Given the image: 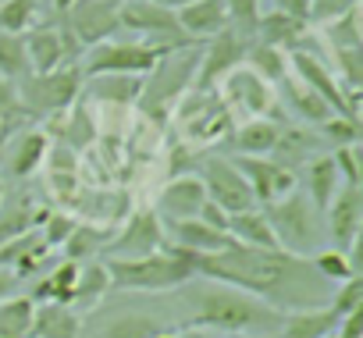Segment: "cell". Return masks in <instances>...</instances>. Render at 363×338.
<instances>
[{"label": "cell", "instance_id": "obj_31", "mask_svg": "<svg viewBox=\"0 0 363 338\" xmlns=\"http://www.w3.org/2000/svg\"><path fill=\"white\" fill-rule=\"evenodd\" d=\"M107 239H111V228L107 225H93V221H79L75 228H72V235L65 239V246H61V260H72V264H93L100 253H104V246H107Z\"/></svg>", "mask_w": 363, "mask_h": 338}, {"label": "cell", "instance_id": "obj_12", "mask_svg": "<svg viewBox=\"0 0 363 338\" xmlns=\"http://www.w3.org/2000/svg\"><path fill=\"white\" fill-rule=\"evenodd\" d=\"M250 43H253V36L239 33L235 26H225L218 36L203 40L200 57H196V79H193V89H218V82H221L232 68L246 64V50H250Z\"/></svg>", "mask_w": 363, "mask_h": 338}, {"label": "cell", "instance_id": "obj_48", "mask_svg": "<svg viewBox=\"0 0 363 338\" xmlns=\"http://www.w3.org/2000/svg\"><path fill=\"white\" fill-rule=\"evenodd\" d=\"M335 334H338V338H363V306L352 310V313H345V317L338 320Z\"/></svg>", "mask_w": 363, "mask_h": 338}, {"label": "cell", "instance_id": "obj_55", "mask_svg": "<svg viewBox=\"0 0 363 338\" xmlns=\"http://www.w3.org/2000/svg\"><path fill=\"white\" fill-rule=\"evenodd\" d=\"M75 4V0H50V8H54V15H65L68 8Z\"/></svg>", "mask_w": 363, "mask_h": 338}, {"label": "cell", "instance_id": "obj_51", "mask_svg": "<svg viewBox=\"0 0 363 338\" xmlns=\"http://www.w3.org/2000/svg\"><path fill=\"white\" fill-rule=\"evenodd\" d=\"M18 274L11 271V267H0V303L4 299H11V295H18Z\"/></svg>", "mask_w": 363, "mask_h": 338}, {"label": "cell", "instance_id": "obj_16", "mask_svg": "<svg viewBox=\"0 0 363 338\" xmlns=\"http://www.w3.org/2000/svg\"><path fill=\"white\" fill-rule=\"evenodd\" d=\"M359 228H363V189L338 186V193L324 207V235L331 249H342L352 257V249L359 246Z\"/></svg>", "mask_w": 363, "mask_h": 338}, {"label": "cell", "instance_id": "obj_44", "mask_svg": "<svg viewBox=\"0 0 363 338\" xmlns=\"http://www.w3.org/2000/svg\"><path fill=\"white\" fill-rule=\"evenodd\" d=\"M331 157H335V167H338V179H342V186H363L359 142H352V146H338V150H331Z\"/></svg>", "mask_w": 363, "mask_h": 338}, {"label": "cell", "instance_id": "obj_39", "mask_svg": "<svg viewBox=\"0 0 363 338\" xmlns=\"http://www.w3.org/2000/svg\"><path fill=\"white\" fill-rule=\"evenodd\" d=\"M324 29V40L331 43V50H356V47H363V33H359V8H352V11H345V15H338V18H331L328 26H320Z\"/></svg>", "mask_w": 363, "mask_h": 338}, {"label": "cell", "instance_id": "obj_21", "mask_svg": "<svg viewBox=\"0 0 363 338\" xmlns=\"http://www.w3.org/2000/svg\"><path fill=\"white\" fill-rule=\"evenodd\" d=\"M47 150H50L47 132L33 128V132L18 135L11 146H4V153H0V160H4V167H8V179H15V182L33 179L40 167L47 164Z\"/></svg>", "mask_w": 363, "mask_h": 338}, {"label": "cell", "instance_id": "obj_11", "mask_svg": "<svg viewBox=\"0 0 363 338\" xmlns=\"http://www.w3.org/2000/svg\"><path fill=\"white\" fill-rule=\"evenodd\" d=\"M196 175H200V182L207 189V200L218 203L225 214H242V210L257 207L253 203V193H250L246 179H242V171L232 164V157H225V153H203Z\"/></svg>", "mask_w": 363, "mask_h": 338}, {"label": "cell", "instance_id": "obj_28", "mask_svg": "<svg viewBox=\"0 0 363 338\" xmlns=\"http://www.w3.org/2000/svg\"><path fill=\"white\" fill-rule=\"evenodd\" d=\"M143 89V75H93L82 82V96L96 100V103H111V107H128L139 100Z\"/></svg>", "mask_w": 363, "mask_h": 338}, {"label": "cell", "instance_id": "obj_46", "mask_svg": "<svg viewBox=\"0 0 363 338\" xmlns=\"http://www.w3.org/2000/svg\"><path fill=\"white\" fill-rule=\"evenodd\" d=\"M225 4H228V26L253 36L257 18H260V0H225Z\"/></svg>", "mask_w": 363, "mask_h": 338}, {"label": "cell", "instance_id": "obj_54", "mask_svg": "<svg viewBox=\"0 0 363 338\" xmlns=\"http://www.w3.org/2000/svg\"><path fill=\"white\" fill-rule=\"evenodd\" d=\"M150 4H160V8H167V11H182L186 4H193V0H150Z\"/></svg>", "mask_w": 363, "mask_h": 338}, {"label": "cell", "instance_id": "obj_56", "mask_svg": "<svg viewBox=\"0 0 363 338\" xmlns=\"http://www.w3.org/2000/svg\"><path fill=\"white\" fill-rule=\"evenodd\" d=\"M157 338H174V331H160V334H157Z\"/></svg>", "mask_w": 363, "mask_h": 338}, {"label": "cell", "instance_id": "obj_35", "mask_svg": "<svg viewBox=\"0 0 363 338\" xmlns=\"http://www.w3.org/2000/svg\"><path fill=\"white\" fill-rule=\"evenodd\" d=\"M33 310H36V303L29 295H11L0 303V338H29Z\"/></svg>", "mask_w": 363, "mask_h": 338}, {"label": "cell", "instance_id": "obj_20", "mask_svg": "<svg viewBox=\"0 0 363 338\" xmlns=\"http://www.w3.org/2000/svg\"><path fill=\"white\" fill-rule=\"evenodd\" d=\"M278 139H281V125L274 118H250V121L232 125L221 146L228 157H271Z\"/></svg>", "mask_w": 363, "mask_h": 338}, {"label": "cell", "instance_id": "obj_59", "mask_svg": "<svg viewBox=\"0 0 363 338\" xmlns=\"http://www.w3.org/2000/svg\"><path fill=\"white\" fill-rule=\"evenodd\" d=\"M328 338H338V334H328Z\"/></svg>", "mask_w": 363, "mask_h": 338}, {"label": "cell", "instance_id": "obj_10", "mask_svg": "<svg viewBox=\"0 0 363 338\" xmlns=\"http://www.w3.org/2000/svg\"><path fill=\"white\" fill-rule=\"evenodd\" d=\"M218 96H221V103L228 107V114L239 118V121L274 118V111H281V107H278V89H274L267 79H260L250 64L232 68V72L218 82Z\"/></svg>", "mask_w": 363, "mask_h": 338}, {"label": "cell", "instance_id": "obj_36", "mask_svg": "<svg viewBox=\"0 0 363 338\" xmlns=\"http://www.w3.org/2000/svg\"><path fill=\"white\" fill-rule=\"evenodd\" d=\"M0 75L8 82H22L26 75H33L29 54H26V40L15 33H0Z\"/></svg>", "mask_w": 363, "mask_h": 338}, {"label": "cell", "instance_id": "obj_52", "mask_svg": "<svg viewBox=\"0 0 363 338\" xmlns=\"http://www.w3.org/2000/svg\"><path fill=\"white\" fill-rule=\"evenodd\" d=\"M15 118H18V111L15 114H0V153H4V146H8V135L15 128Z\"/></svg>", "mask_w": 363, "mask_h": 338}, {"label": "cell", "instance_id": "obj_53", "mask_svg": "<svg viewBox=\"0 0 363 338\" xmlns=\"http://www.w3.org/2000/svg\"><path fill=\"white\" fill-rule=\"evenodd\" d=\"M174 338H221V334H214V331H207V327H182V331H174Z\"/></svg>", "mask_w": 363, "mask_h": 338}, {"label": "cell", "instance_id": "obj_15", "mask_svg": "<svg viewBox=\"0 0 363 338\" xmlns=\"http://www.w3.org/2000/svg\"><path fill=\"white\" fill-rule=\"evenodd\" d=\"M160 246H167L164 221L153 214V207H143V210L125 214L118 232H111L104 253L107 257H146V253H157Z\"/></svg>", "mask_w": 363, "mask_h": 338}, {"label": "cell", "instance_id": "obj_23", "mask_svg": "<svg viewBox=\"0 0 363 338\" xmlns=\"http://www.w3.org/2000/svg\"><path fill=\"white\" fill-rule=\"evenodd\" d=\"M306 36H310V22L292 18V15H281V11H260L257 29H253V40H257V43L278 47V50H285V54L303 50V40H306Z\"/></svg>", "mask_w": 363, "mask_h": 338}, {"label": "cell", "instance_id": "obj_5", "mask_svg": "<svg viewBox=\"0 0 363 338\" xmlns=\"http://www.w3.org/2000/svg\"><path fill=\"white\" fill-rule=\"evenodd\" d=\"M196 57L193 47L186 50H171L157 61V68L150 72V79H143V89H139V100L135 107L153 118V121H167L174 103L193 89V79H196Z\"/></svg>", "mask_w": 363, "mask_h": 338}, {"label": "cell", "instance_id": "obj_27", "mask_svg": "<svg viewBox=\"0 0 363 338\" xmlns=\"http://www.w3.org/2000/svg\"><path fill=\"white\" fill-rule=\"evenodd\" d=\"M79 334H82V317L68 303H36L29 338H79Z\"/></svg>", "mask_w": 363, "mask_h": 338}, {"label": "cell", "instance_id": "obj_32", "mask_svg": "<svg viewBox=\"0 0 363 338\" xmlns=\"http://www.w3.org/2000/svg\"><path fill=\"white\" fill-rule=\"evenodd\" d=\"M43 214H47V207H40V203H33V200H0V246L4 242H11V239H18V235H26V232H33V228H40V221H43Z\"/></svg>", "mask_w": 363, "mask_h": 338}, {"label": "cell", "instance_id": "obj_34", "mask_svg": "<svg viewBox=\"0 0 363 338\" xmlns=\"http://www.w3.org/2000/svg\"><path fill=\"white\" fill-rule=\"evenodd\" d=\"M246 64L260 75V79H267L271 86H278L281 79H289L292 75V68H289V54L285 50H278V47H267V43H250V50H246Z\"/></svg>", "mask_w": 363, "mask_h": 338}, {"label": "cell", "instance_id": "obj_33", "mask_svg": "<svg viewBox=\"0 0 363 338\" xmlns=\"http://www.w3.org/2000/svg\"><path fill=\"white\" fill-rule=\"evenodd\" d=\"M111 292V278H107V267L104 264H82L79 267V281H75V288H72V299H68V306L82 317L86 310H93L104 295Z\"/></svg>", "mask_w": 363, "mask_h": 338}, {"label": "cell", "instance_id": "obj_57", "mask_svg": "<svg viewBox=\"0 0 363 338\" xmlns=\"http://www.w3.org/2000/svg\"><path fill=\"white\" fill-rule=\"evenodd\" d=\"M0 200H4V182H0Z\"/></svg>", "mask_w": 363, "mask_h": 338}, {"label": "cell", "instance_id": "obj_13", "mask_svg": "<svg viewBox=\"0 0 363 338\" xmlns=\"http://www.w3.org/2000/svg\"><path fill=\"white\" fill-rule=\"evenodd\" d=\"M118 8H121V0H75V4L57 18L75 36V43L82 50H89V47H96L104 40H114L121 33Z\"/></svg>", "mask_w": 363, "mask_h": 338}, {"label": "cell", "instance_id": "obj_6", "mask_svg": "<svg viewBox=\"0 0 363 338\" xmlns=\"http://www.w3.org/2000/svg\"><path fill=\"white\" fill-rule=\"evenodd\" d=\"M260 210H264V218H267V225H271V232H274L281 249L299 253V257L320 249V239H324L320 210L310 203V196L299 186L289 196H281V200H274V203H267Z\"/></svg>", "mask_w": 363, "mask_h": 338}, {"label": "cell", "instance_id": "obj_24", "mask_svg": "<svg viewBox=\"0 0 363 338\" xmlns=\"http://www.w3.org/2000/svg\"><path fill=\"white\" fill-rule=\"evenodd\" d=\"M278 107H285V111H292L299 121H306V125H320V121H328L335 111H331V103L320 96V93H313L306 82H299L296 75H289V79H281L278 86Z\"/></svg>", "mask_w": 363, "mask_h": 338}, {"label": "cell", "instance_id": "obj_2", "mask_svg": "<svg viewBox=\"0 0 363 338\" xmlns=\"http://www.w3.org/2000/svg\"><path fill=\"white\" fill-rule=\"evenodd\" d=\"M186 306H189V327H207L214 334H278L281 331V313L260 303L257 295L221 285V281H200L193 278L186 288Z\"/></svg>", "mask_w": 363, "mask_h": 338}, {"label": "cell", "instance_id": "obj_4", "mask_svg": "<svg viewBox=\"0 0 363 338\" xmlns=\"http://www.w3.org/2000/svg\"><path fill=\"white\" fill-rule=\"evenodd\" d=\"M82 82H86V75H82L79 64H65V68H54V72H33L15 86V96H18L15 111L33 118V121L61 118L82 96Z\"/></svg>", "mask_w": 363, "mask_h": 338}, {"label": "cell", "instance_id": "obj_14", "mask_svg": "<svg viewBox=\"0 0 363 338\" xmlns=\"http://www.w3.org/2000/svg\"><path fill=\"white\" fill-rule=\"evenodd\" d=\"M22 40H26V54H29L33 72H54V68L75 64V57L82 54V47L75 43V36L65 29L61 18L33 26L29 33H22Z\"/></svg>", "mask_w": 363, "mask_h": 338}, {"label": "cell", "instance_id": "obj_38", "mask_svg": "<svg viewBox=\"0 0 363 338\" xmlns=\"http://www.w3.org/2000/svg\"><path fill=\"white\" fill-rule=\"evenodd\" d=\"M40 18V0H0V33H29Z\"/></svg>", "mask_w": 363, "mask_h": 338}, {"label": "cell", "instance_id": "obj_41", "mask_svg": "<svg viewBox=\"0 0 363 338\" xmlns=\"http://www.w3.org/2000/svg\"><path fill=\"white\" fill-rule=\"evenodd\" d=\"M96 139V125H93V118H89V111L86 107H72V118H68V128H61V142L68 146V150H82V146H89Z\"/></svg>", "mask_w": 363, "mask_h": 338}, {"label": "cell", "instance_id": "obj_42", "mask_svg": "<svg viewBox=\"0 0 363 338\" xmlns=\"http://www.w3.org/2000/svg\"><path fill=\"white\" fill-rule=\"evenodd\" d=\"M75 225H79V218H72L68 210H47L43 221H40V235H43V242H47L50 249H61Z\"/></svg>", "mask_w": 363, "mask_h": 338}, {"label": "cell", "instance_id": "obj_26", "mask_svg": "<svg viewBox=\"0 0 363 338\" xmlns=\"http://www.w3.org/2000/svg\"><path fill=\"white\" fill-rule=\"evenodd\" d=\"M306 175H303V193L310 196V203L324 214V207L331 203V196L338 193V186H342V179H338V167H335V157L331 153H313L306 164Z\"/></svg>", "mask_w": 363, "mask_h": 338}, {"label": "cell", "instance_id": "obj_45", "mask_svg": "<svg viewBox=\"0 0 363 338\" xmlns=\"http://www.w3.org/2000/svg\"><path fill=\"white\" fill-rule=\"evenodd\" d=\"M317 128H320V135H324L328 142H335V150H338V146H352V142H359V121H352V118L331 114V118L320 121Z\"/></svg>", "mask_w": 363, "mask_h": 338}, {"label": "cell", "instance_id": "obj_30", "mask_svg": "<svg viewBox=\"0 0 363 338\" xmlns=\"http://www.w3.org/2000/svg\"><path fill=\"white\" fill-rule=\"evenodd\" d=\"M228 239L239 246H253V249H281L260 207H250L242 214H228Z\"/></svg>", "mask_w": 363, "mask_h": 338}, {"label": "cell", "instance_id": "obj_8", "mask_svg": "<svg viewBox=\"0 0 363 338\" xmlns=\"http://www.w3.org/2000/svg\"><path fill=\"white\" fill-rule=\"evenodd\" d=\"M171 54V50H160V47H150L143 40H132V43H121V40H104L96 47H89L82 54V75L93 79V75H150L157 68V61Z\"/></svg>", "mask_w": 363, "mask_h": 338}, {"label": "cell", "instance_id": "obj_25", "mask_svg": "<svg viewBox=\"0 0 363 338\" xmlns=\"http://www.w3.org/2000/svg\"><path fill=\"white\" fill-rule=\"evenodd\" d=\"M174 15H178L182 33H186L193 43H203V40L218 36L228 26V4L225 0H193V4H186Z\"/></svg>", "mask_w": 363, "mask_h": 338}, {"label": "cell", "instance_id": "obj_18", "mask_svg": "<svg viewBox=\"0 0 363 338\" xmlns=\"http://www.w3.org/2000/svg\"><path fill=\"white\" fill-rule=\"evenodd\" d=\"M289 68H292V75H296L299 82H306L313 93H320V96L331 103V111H335V114L359 121V114L349 107V96L342 93V86H338L335 72H331L320 57H313V54H306V50H292V54H289Z\"/></svg>", "mask_w": 363, "mask_h": 338}, {"label": "cell", "instance_id": "obj_7", "mask_svg": "<svg viewBox=\"0 0 363 338\" xmlns=\"http://www.w3.org/2000/svg\"><path fill=\"white\" fill-rule=\"evenodd\" d=\"M174 125L182 132V142L186 146H214V142H225L235 118L228 114V107L221 103L218 89H189L174 103Z\"/></svg>", "mask_w": 363, "mask_h": 338}, {"label": "cell", "instance_id": "obj_40", "mask_svg": "<svg viewBox=\"0 0 363 338\" xmlns=\"http://www.w3.org/2000/svg\"><path fill=\"white\" fill-rule=\"evenodd\" d=\"M310 264H313V271H317L324 281H331V285L349 281V278L356 274V260H352L349 253H342V249H331V246L310 253Z\"/></svg>", "mask_w": 363, "mask_h": 338}, {"label": "cell", "instance_id": "obj_22", "mask_svg": "<svg viewBox=\"0 0 363 338\" xmlns=\"http://www.w3.org/2000/svg\"><path fill=\"white\" fill-rule=\"evenodd\" d=\"M164 239L178 249H189L196 257H211L218 249H225L232 239L211 225H203L200 218H189V221H164Z\"/></svg>", "mask_w": 363, "mask_h": 338}, {"label": "cell", "instance_id": "obj_19", "mask_svg": "<svg viewBox=\"0 0 363 338\" xmlns=\"http://www.w3.org/2000/svg\"><path fill=\"white\" fill-rule=\"evenodd\" d=\"M203 203H207V189H203L200 175H174L160 189L153 214L160 221H189V218H200Z\"/></svg>", "mask_w": 363, "mask_h": 338}, {"label": "cell", "instance_id": "obj_50", "mask_svg": "<svg viewBox=\"0 0 363 338\" xmlns=\"http://www.w3.org/2000/svg\"><path fill=\"white\" fill-rule=\"evenodd\" d=\"M18 107V96H15V82H8L0 75V114H15Z\"/></svg>", "mask_w": 363, "mask_h": 338}, {"label": "cell", "instance_id": "obj_9", "mask_svg": "<svg viewBox=\"0 0 363 338\" xmlns=\"http://www.w3.org/2000/svg\"><path fill=\"white\" fill-rule=\"evenodd\" d=\"M118 18H121V29L135 33V40L150 43V47H160V50H186V47H196L178 26V15L160 8V4H150V0H121L118 8Z\"/></svg>", "mask_w": 363, "mask_h": 338}, {"label": "cell", "instance_id": "obj_3", "mask_svg": "<svg viewBox=\"0 0 363 338\" xmlns=\"http://www.w3.org/2000/svg\"><path fill=\"white\" fill-rule=\"evenodd\" d=\"M200 257L178 246H160L146 257H107V278L114 292H178L200 278Z\"/></svg>", "mask_w": 363, "mask_h": 338}, {"label": "cell", "instance_id": "obj_37", "mask_svg": "<svg viewBox=\"0 0 363 338\" xmlns=\"http://www.w3.org/2000/svg\"><path fill=\"white\" fill-rule=\"evenodd\" d=\"M160 331L167 327L150 313H121L104 327V338H157Z\"/></svg>", "mask_w": 363, "mask_h": 338}, {"label": "cell", "instance_id": "obj_1", "mask_svg": "<svg viewBox=\"0 0 363 338\" xmlns=\"http://www.w3.org/2000/svg\"><path fill=\"white\" fill-rule=\"evenodd\" d=\"M196 267H200V278L242 288L257 295L260 303H267L271 310H278L281 317L296 310L328 306L331 288H335L313 271L310 257H299L289 249H253V246L228 242L225 249L200 257Z\"/></svg>", "mask_w": 363, "mask_h": 338}, {"label": "cell", "instance_id": "obj_29", "mask_svg": "<svg viewBox=\"0 0 363 338\" xmlns=\"http://www.w3.org/2000/svg\"><path fill=\"white\" fill-rule=\"evenodd\" d=\"M338 320H342V317H338L331 306L296 310V313H285L281 331H278L274 338H328V334H335Z\"/></svg>", "mask_w": 363, "mask_h": 338}, {"label": "cell", "instance_id": "obj_43", "mask_svg": "<svg viewBox=\"0 0 363 338\" xmlns=\"http://www.w3.org/2000/svg\"><path fill=\"white\" fill-rule=\"evenodd\" d=\"M328 306H331L338 317H345V313L359 310V306H363V278H359V274H352L349 281H338V285L331 288Z\"/></svg>", "mask_w": 363, "mask_h": 338}, {"label": "cell", "instance_id": "obj_58", "mask_svg": "<svg viewBox=\"0 0 363 338\" xmlns=\"http://www.w3.org/2000/svg\"><path fill=\"white\" fill-rule=\"evenodd\" d=\"M250 338H264V334H250ZM267 338H274V334H267Z\"/></svg>", "mask_w": 363, "mask_h": 338}, {"label": "cell", "instance_id": "obj_49", "mask_svg": "<svg viewBox=\"0 0 363 338\" xmlns=\"http://www.w3.org/2000/svg\"><path fill=\"white\" fill-rule=\"evenodd\" d=\"M271 11H281V15H292V18H303L310 22V0H271Z\"/></svg>", "mask_w": 363, "mask_h": 338}, {"label": "cell", "instance_id": "obj_47", "mask_svg": "<svg viewBox=\"0 0 363 338\" xmlns=\"http://www.w3.org/2000/svg\"><path fill=\"white\" fill-rule=\"evenodd\" d=\"M352 8H359V0H310V22L313 26H328L331 18H338V15H345Z\"/></svg>", "mask_w": 363, "mask_h": 338}, {"label": "cell", "instance_id": "obj_17", "mask_svg": "<svg viewBox=\"0 0 363 338\" xmlns=\"http://www.w3.org/2000/svg\"><path fill=\"white\" fill-rule=\"evenodd\" d=\"M228 157V153H225ZM232 164L242 171L250 193H253V203L257 207H267L281 196H289L296 186H299V175L289 171L285 164H278L274 157H232Z\"/></svg>", "mask_w": 363, "mask_h": 338}]
</instances>
